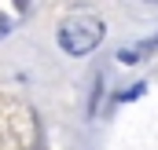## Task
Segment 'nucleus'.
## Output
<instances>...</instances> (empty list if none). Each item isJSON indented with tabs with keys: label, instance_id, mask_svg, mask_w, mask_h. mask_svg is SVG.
<instances>
[{
	"label": "nucleus",
	"instance_id": "nucleus-1",
	"mask_svg": "<svg viewBox=\"0 0 158 150\" xmlns=\"http://www.w3.org/2000/svg\"><path fill=\"white\" fill-rule=\"evenodd\" d=\"M99 40H103V22L96 15H70L59 26V44H63L66 55H77L81 59V55L96 51Z\"/></svg>",
	"mask_w": 158,
	"mask_h": 150
},
{
	"label": "nucleus",
	"instance_id": "nucleus-2",
	"mask_svg": "<svg viewBox=\"0 0 158 150\" xmlns=\"http://www.w3.org/2000/svg\"><path fill=\"white\" fill-rule=\"evenodd\" d=\"M15 4H19V7H26V0H15Z\"/></svg>",
	"mask_w": 158,
	"mask_h": 150
}]
</instances>
